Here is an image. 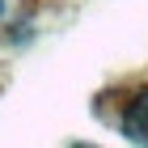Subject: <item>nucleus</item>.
<instances>
[{"label":"nucleus","instance_id":"nucleus-1","mask_svg":"<svg viewBox=\"0 0 148 148\" xmlns=\"http://www.w3.org/2000/svg\"><path fill=\"white\" fill-rule=\"evenodd\" d=\"M123 131L127 140H136V144H148V89L131 97V106L123 110Z\"/></svg>","mask_w":148,"mask_h":148}]
</instances>
